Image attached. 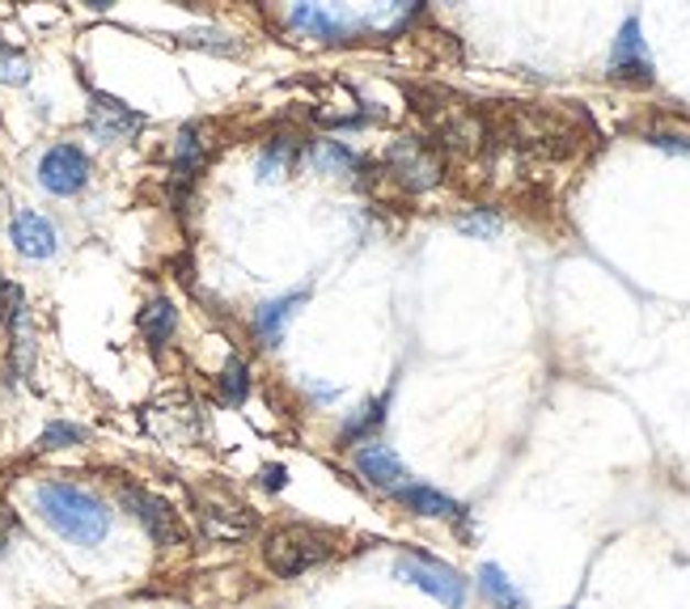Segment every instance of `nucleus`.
Instances as JSON below:
<instances>
[{"mask_svg": "<svg viewBox=\"0 0 690 609\" xmlns=\"http://www.w3.org/2000/svg\"><path fill=\"white\" fill-rule=\"evenodd\" d=\"M221 394H224V402H233V407H242L247 402V394H250V368L247 361H233L224 364V373H221Z\"/></svg>", "mask_w": 690, "mask_h": 609, "instance_id": "nucleus-20", "label": "nucleus"}, {"mask_svg": "<svg viewBox=\"0 0 690 609\" xmlns=\"http://www.w3.org/2000/svg\"><path fill=\"white\" fill-rule=\"evenodd\" d=\"M144 128V114L132 111V107H123L119 98L111 93H89V132L98 140H107V144H119V140H132Z\"/></svg>", "mask_w": 690, "mask_h": 609, "instance_id": "nucleus-6", "label": "nucleus"}, {"mask_svg": "<svg viewBox=\"0 0 690 609\" xmlns=\"http://www.w3.org/2000/svg\"><path fill=\"white\" fill-rule=\"evenodd\" d=\"M479 588H483V597L496 609H529V601L522 597V588L508 580L504 567H496V563H483V567H479Z\"/></svg>", "mask_w": 690, "mask_h": 609, "instance_id": "nucleus-15", "label": "nucleus"}, {"mask_svg": "<svg viewBox=\"0 0 690 609\" xmlns=\"http://www.w3.org/2000/svg\"><path fill=\"white\" fill-rule=\"evenodd\" d=\"M357 470L373 483V487H382V491H403L407 487V466L398 462V453L386 449V444H360L357 449Z\"/></svg>", "mask_w": 690, "mask_h": 609, "instance_id": "nucleus-8", "label": "nucleus"}, {"mask_svg": "<svg viewBox=\"0 0 690 609\" xmlns=\"http://www.w3.org/2000/svg\"><path fill=\"white\" fill-rule=\"evenodd\" d=\"M653 144H657V148H678V153H690V136H669V132H657Z\"/></svg>", "mask_w": 690, "mask_h": 609, "instance_id": "nucleus-27", "label": "nucleus"}, {"mask_svg": "<svg viewBox=\"0 0 690 609\" xmlns=\"http://www.w3.org/2000/svg\"><path fill=\"white\" fill-rule=\"evenodd\" d=\"M327 558H331V538L309 525H284L276 533H267V542H263V563L280 580H297Z\"/></svg>", "mask_w": 690, "mask_h": 609, "instance_id": "nucleus-2", "label": "nucleus"}, {"mask_svg": "<svg viewBox=\"0 0 690 609\" xmlns=\"http://www.w3.org/2000/svg\"><path fill=\"white\" fill-rule=\"evenodd\" d=\"M458 229H462V233H474V237H492V233H500V217H496V212H483V217H462V221H458Z\"/></svg>", "mask_w": 690, "mask_h": 609, "instance_id": "nucleus-25", "label": "nucleus"}, {"mask_svg": "<svg viewBox=\"0 0 690 609\" xmlns=\"http://www.w3.org/2000/svg\"><path fill=\"white\" fill-rule=\"evenodd\" d=\"M81 441H85V428H77V423H52V428H43L39 449H68V444H81Z\"/></svg>", "mask_w": 690, "mask_h": 609, "instance_id": "nucleus-22", "label": "nucleus"}, {"mask_svg": "<svg viewBox=\"0 0 690 609\" xmlns=\"http://www.w3.org/2000/svg\"><path fill=\"white\" fill-rule=\"evenodd\" d=\"M0 81L4 85H26L30 81V59L22 52L0 47Z\"/></svg>", "mask_w": 690, "mask_h": 609, "instance_id": "nucleus-23", "label": "nucleus"}, {"mask_svg": "<svg viewBox=\"0 0 690 609\" xmlns=\"http://www.w3.org/2000/svg\"><path fill=\"white\" fill-rule=\"evenodd\" d=\"M9 237H13V250L26 254V258H52L59 250L56 224L39 217V212H18L13 224H9Z\"/></svg>", "mask_w": 690, "mask_h": 609, "instance_id": "nucleus-9", "label": "nucleus"}, {"mask_svg": "<svg viewBox=\"0 0 690 609\" xmlns=\"http://www.w3.org/2000/svg\"><path fill=\"white\" fill-rule=\"evenodd\" d=\"M314 166L322 169V174H352V169H357V157H352V148L335 144V140H318V144H314Z\"/></svg>", "mask_w": 690, "mask_h": 609, "instance_id": "nucleus-18", "label": "nucleus"}, {"mask_svg": "<svg viewBox=\"0 0 690 609\" xmlns=\"http://www.w3.org/2000/svg\"><path fill=\"white\" fill-rule=\"evenodd\" d=\"M293 162H297V144L272 140V144L263 148V157H259V174H263V178H280L284 169H293Z\"/></svg>", "mask_w": 690, "mask_h": 609, "instance_id": "nucleus-19", "label": "nucleus"}, {"mask_svg": "<svg viewBox=\"0 0 690 609\" xmlns=\"http://www.w3.org/2000/svg\"><path fill=\"white\" fill-rule=\"evenodd\" d=\"M288 18H293L297 30H309V34H318V38H343V34L352 30V22H348L343 13L327 9V4H297Z\"/></svg>", "mask_w": 690, "mask_h": 609, "instance_id": "nucleus-13", "label": "nucleus"}, {"mask_svg": "<svg viewBox=\"0 0 690 609\" xmlns=\"http://www.w3.org/2000/svg\"><path fill=\"white\" fill-rule=\"evenodd\" d=\"M22 309H26L22 288L0 276V326H18V322H22Z\"/></svg>", "mask_w": 690, "mask_h": 609, "instance_id": "nucleus-21", "label": "nucleus"}, {"mask_svg": "<svg viewBox=\"0 0 690 609\" xmlns=\"http://www.w3.org/2000/svg\"><path fill=\"white\" fill-rule=\"evenodd\" d=\"M390 166H394V174H398L412 191H424V187L437 182V162H432L428 148L415 144V140H398V144L390 148Z\"/></svg>", "mask_w": 690, "mask_h": 609, "instance_id": "nucleus-10", "label": "nucleus"}, {"mask_svg": "<svg viewBox=\"0 0 690 609\" xmlns=\"http://www.w3.org/2000/svg\"><path fill=\"white\" fill-rule=\"evenodd\" d=\"M610 77L614 81H653V59H648L644 34H639V18H627L618 30L614 52H610Z\"/></svg>", "mask_w": 690, "mask_h": 609, "instance_id": "nucleus-7", "label": "nucleus"}, {"mask_svg": "<svg viewBox=\"0 0 690 609\" xmlns=\"http://www.w3.org/2000/svg\"><path fill=\"white\" fill-rule=\"evenodd\" d=\"M394 576L415 584L419 593L437 597V601L449 609L467 606V580H462L449 563H441V558H428V554H403V558L394 563Z\"/></svg>", "mask_w": 690, "mask_h": 609, "instance_id": "nucleus-3", "label": "nucleus"}, {"mask_svg": "<svg viewBox=\"0 0 690 609\" xmlns=\"http://www.w3.org/2000/svg\"><path fill=\"white\" fill-rule=\"evenodd\" d=\"M386 402H390V394H382V398H377V402H373L364 416H357L352 423H348V428H343V436H348V441H357V436H364V432H373V428L386 419Z\"/></svg>", "mask_w": 690, "mask_h": 609, "instance_id": "nucleus-24", "label": "nucleus"}, {"mask_svg": "<svg viewBox=\"0 0 690 609\" xmlns=\"http://www.w3.org/2000/svg\"><path fill=\"white\" fill-rule=\"evenodd\" d=\"M394 496L403 499V508L415 512V517H432V521H458V517H462V503H458V499H449L445 491H437V487H424V483H407V487L394 491Z\"/></svg>", "mask_w": 690, "mask_h": 609, "instance_id": "nucleus-11", "label": "nucleus"}, {"mask_svg": "<svg viewBox=\"0 0 690 609\" xmlns=\"http://www.w3.org/2000/svg\"><path fill=\"white\" fill-rule=\"evenodd\" d=\"M204 529L212 538H224V542H238L250 533V512L238 508V503H204Z\"/></svg>", "mask_w": 690, "mask_h": 609, "instance_id": "nucleus-14", "label": "nucleus"}, {"mask_svg": "<svg viewBox=\"0 0 690 609\" xmlns=\"http://www.w3.org/2000/svg\"><path fill=\"white\" fill-rule=\"evenodd\" d=\"M119 499H123V508L136 517L140 525H144V533H149L157 546H174V542H183L178 512H174L162 496H153V491H144V487H123Z\"/></svg>", "mask_w": 690, "mask_h": 609, "instance_id": "nucleus-4", "label": "nucleus"}, {"mask_svg": "<svg viewBox=\"0 0 690 609\" xmlns=\"http://www.w3.org/2000/svg\"><path fill=\"white\" fill-rule=\"evenodd\" d=\"M39 182L52 195H77L89 182V157L77 144H56L39 162Z\"/></svg>", "mask_w": 690, "mask_h": 609, "instance_id": "nucleus-5", "label": "nucleus"}, {"mask_svg": "<svg viewBox=\"0 0 690 609\" xmlns=\"http://www.w3.org/2000/svg\"><path fill=\"white\" fill-rule=\"evenodd\" d=\"M174 326H178V313H174V304H169L166 297H157V301H149L140 309V331H144V339H149L153 347L169 343Z\"/></svg>", "mask_w": 690, "mask_h": 609, "instance_id": "nucleus-17", "label": "nucleus"}, {"mask_svg": "<svg viewBox=\"0 0 690 609\" xmlns=\"http://www.w3.org/2000/svg\"><path fill=\"white\" fill-rule=\"evenodd\" d=\"M305 297L309 292H293V297H280V301L263 304L259 309V318H254V331H259V339L267 343V347H280V339H284V326H288V318L297 313L305 304Z\"/></svg>", "mask_w": 690, "mask_h": 609, "instance_id": "nucleus-12", "label": "nucleus"}, {"mask_svg": "<svg viewBox=\"0 0 690 609\" xmlns=\"http://www.w3.org/2000/svg\"><path fill=\"white\" fill-rule=\"evenodd\" d=\"M34 503L43 512V521L56 529L59 538L77 542V546H98L111 533V512L98 496H89L73 483H43L34 491Z\"/></svg>", "mask_w": 690, "mask_h": 609, "instance_id": "nucleus-1", "label": "nucleus"}, {"mask_svg": "<svg viewBox=\"0 0 690 609\" xmlns=\"http://www.w3.org/2000/svg\"><path fill=\"white\" fill-rule=\"evenodd\" d=\"M259 478H263V487H267V491H280L288 474H284V466H263V470H259Z\"/></svg>", "mask_w": 690, "mask_h": 609, "instance_id": "nucleus-26", "label": "nucleus"}, {"mask_svg": "<svg viewBox=\"0 0 690 609\" xmlns=\"http://www.w3.org/2000/svg\"><path fill=\"white\" fill-rule=\"evenodd\" d=\"M0 554H4V517H0Z\"/></svg>", "mask_w": 690, "mask_h": 609, "instance_id": "nucleus-28", "label": "nucleus"}, {"mask_svg": "<svg viewBox=\"0 0 690 609\" xmlns=\"http://www.w3.org/2000/svg\"><path fill=\"white\" fill-rule=\"evenodd\" d=\"M199 169H204V140H199V128H183V132H178V144H174V187L195 182Z\"/></svg>", "mask_w": 690, "mask_h": 609, "instance_id": "nucleus-16", "label": "nucleus"}]
</instances>
